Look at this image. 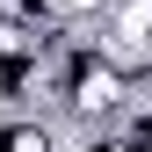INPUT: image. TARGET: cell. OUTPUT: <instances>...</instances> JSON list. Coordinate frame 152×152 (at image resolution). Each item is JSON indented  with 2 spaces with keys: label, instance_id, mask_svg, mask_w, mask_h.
Returning <instances> with one entry per match:
<instances>
[{
  "label": "cell",
  "instance_id": "2",
  "mask_svg": "<svg viewBox=\"0 0 152 152\" xmlns=\"http://www.w3.org/2000/svg\"><path fill=\"white\" fill-rule=\"evenodd\" d=\"M51 15H58V22H102L109 0H51Z\"/></svg>",
  "mask_w": 152,
  "mask_h": 152
},
{
  "label": "cell",
  "instance_id": "1",
  "mask_svg": "<svg viewBox=\"0 0 152 152\" xmlns=\"http://www.w3.org/2000/svg\"><path fill=\"white\" fill-rule=\"evenodd\" d=\"M0 152H58V116H0Z\"/></svg>",
  "mask_w": 152,
  "mask_h": 152
}]
</instances>
